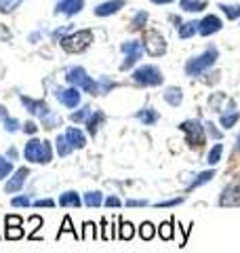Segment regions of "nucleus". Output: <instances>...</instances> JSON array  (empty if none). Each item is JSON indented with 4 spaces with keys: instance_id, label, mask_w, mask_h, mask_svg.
Here are the masks:
<instances>
[{
    "instance_id": "obj_18",
    "label": "nucleus",
    "mask_w": 240,
    "mask_h": 253,
    "mask_svg": "<svg viewBox=\"0 0 240 253\" xmlns=\"http://www.w3.org/2000/svg\"><path fill=\"white\" fill-rule=\"evenodd\" d=\"M106 123V114L101 112V110H95V112H91V116H89V121H86L84 125H86V131H89V135H97V131H99V126Z\"/></svg>"
},
{
    "instance_id": "obj_45",
    "label": "nucleus",
    "mask_w": 240,
    "mask_h": 253,
    "mask_svg": "<svg viewBox=\"0 0 240 253\" xmlns=\"http://www.w3.org/2000/svg\"><path fill=\"white\" fill-rule=\"evenodd\" d=\"M2 123H4V129L9 131V133H15V131H19V129H21V123L17 121V118H9V116H6Z\"/></svg>"
},
{
    "instance_id": "obj_50",
    "label": "nucleus",
    "mask_w": 240,
    "mask_h": 253,
    "mask_svg": "<svg viewBox=\"0 0 240 253\" xmlns=\"http://www.w3.org/2000/svg\"><path fill=\"white\" fill-rule=\"evenodd\" d=\"M103 205H106V207H110V209H112V207H114V209H118V207H122V201H120L116 194H110L108 199L103 201Z\"/></svg>"
},
{
    "instance_id": "obj_54",
    "label": "nucleus",
    "mask_w": 240,
    "mask_h": 253,
    "mask_svg": "<svg viewBox=\"0 0 240 253\" xmlns=\"http://www.w3.org/2000/svg\"><path fill=\"white\" fill-rule=\"evenodd\" d=\"M154 4H169V2H173V0H152Z\"/></svg>"
},
{
    "instance_id": "obj_49",
    "label": "nucleus",
    "mask_w": 240,
    "mask_h": 253,
    "mask_svg": "<svg viewBox=\"0 0 240 253\" xmlns=\"http://www.w3.org/2000/svg\"><path fill=\"white\" fill-rule=\"evenodd\" d=\"M21 131L26 133V135H36V133H38V125L34 121H28V123L21 125Z\"/></svg>"
},
{
    "instance_id": "obj_46",
    "label": "nucleus",
    "mask_w": 240,
    "mask_h": 253,
    "mask_svg": "<svg viewBox=\"0 0 240 253\" xmlns=\"http://www.w3.org/2000/svg\"><path fill=\"white\" fill-rule=\"evenodd\" d=\"M17 226H23L21 215H6L4 217V228H17Z\"/></svg>"
},
{
    "instance_id": "obj_6",
    "label": "nucleus",
    "mask_w": 240,
    "mask_h": 253,
    "mask_svg": "<svg viewBox=\"0 0 240 253\" xmlns=\"http://www.w3.org/2000/svg\"><path fill=\"white\" fill-rule=\"evenodd\" d=\"M133 81L137 84H143V86H160L164 81V76H162V72H160L158 66L146 63V66H139L133 72Z\"/></svg>"
},
{
    "instance_id": "obj_29",
    "label": "nucleus",
    "mask_w": 240,
    "mask_h": 253,
    "mask_svg": "<svg viewBox=\"0 0 240 253\" xmlns=\"http://www.w3.org/2000/svg\"><path fill=\"white\" fill-rule=\"evenodd\" d=\"M238 118H240L238 110H234V112H223V114L219 116V125L223 126V129H232V126L238 123Z\"/></svg>"
},
{
    "instance_id": "obj_8",
    "label": "nucleus",
    "mask_w": 240,
    "mask_h": 253,
    "mask_svg": "<svg viewBox=\"0 0 240 253\" xmlns=\"http://www.w3.org/2000/svg\"><path fill=\"white\" fill-rule=\"evenodd\" d=\"M120 49H122V53H124V61L120 63V70L133 68L135 63L143 57V44L139 41H129V42H124L122 46H120Z\"/></svg>"
},
{
    "instance_id": "obj_11",
    "label": "nucleus",
    "mask_w": 240,
    "mask_h": 253,
    "mask_svg": "<svg viewBox=\"0 0 240 253\" xmlns=\"http://www.w3.org/2000/svg\"><path fill=\"white\" fill-rule=\"evenodd\" d=\"M19 99H21V104L28 108V112H30V114H34V116H38V118H44L46 114H51V112H53V110L46 106L42 99H32V97H26V95H21Z\"/></svg>"
},
{
    "instance_id": "obj_48",
    "label": "nucleus",
    "mask_w": 240,
    "mask_h": 253,
    "mask_svg": "<svg viewBox=\"0 0 240 253\" xmlns=\"http://www.w3.org/2000/svg\"><path fill=\"white\" fill-rule=\"evenodd\" d=\"M11 205L13 207H30L32 201H30L28 194H23V196H15V199H11Z\"/></svg>"
},
{
    "instance_id": "obj_21",
    "label": "nucleus",
    "mask_w": 240,
    "mask_h": 253,
    "mask_svg": "<svg viewBox=\"0 0 240 253\" xmlns=\"http://www.w3.org/2000/svg\"><path fill=\"white\" fill-rule=\"evenodd\" d=\"M135 118L143 125V126H152V125H156L158 123V118H160V114L156 112L154 108H141L137 114H135Z\"/></svg>"
},
{
    "instance_id": "obj_9",
    "label": "nucleus",
    "mask_w": 240,
    "mask_h": 253,
    "mask_svg": "<svg viewBox=\"0 0 240 253\" xmlns=\"http://www.w3.org/2000/svg\"><path fill=\"white\" fill-rule=\"evenodd\" d=\"M28 177H30V169H28V167H19V169L9 177V181L4 184V192H6V194H17L19 190L26 186Z\"/></svg>"
},
{
    "instance_id": "obj_30",
    "label": "nucleus",
    "mask_w": 240,
    "mask_h": 253,
    "mask_svg": "<svg viewBox=\"0 0 240 253\" xmlns=\"http://www.w3.org/2000/svg\"><path fill=\"white\" fill-rule=\"evenodd\" d=\"M221 156H223V144H215L209 150V154H206V163H209L211 167H215V165L221 163Z\"/></svg>"
},
{
    "instance_id": "obj_53",
    "label": "nucleus",
    "mask_w": 240,
    "mask_h": 253,
    "mask_svg": "<svg viewBox=\"0 0 240 253\" xmlns=\"http://www.w3.org/2000/svg\"><path fill=\"white\" fill-rule=\"evenodd\" d=\"M17 156H19V152H17V148H9L6 150V158H9V161H17Z\"/></svg>"
},
{
    "instance_id": "obj_44",
    "label": "nucleus",
    "mask_w": 240,
    "mask_h": 253,
    "mask_svg": "<svg viewBox=\"0 0 240 253\" xmlns=\"http://www.w3.org/2000/svg\"><path fill=\"white\" fill-rule=\"evenodd\" d=\"M97 84H99V95H106V93H110L112 89H114V83H112L110 81V78H106V76H103V78H99V81H97Z\"/></svg>"
},
{
    "instance_id": "obj_31",
    "label": "nucleus",
    "mask_w": 240,
    "mask_h": 253,
    "mask_svg": "<svg viewBox=\"0 0 240 253\" xmlns=\"http://www.w3.org/2000/svg\"><path fill=\"white\" fill-rule=\"evenodd\" d=\"M137 232H139V239L141 241H152L156 236V226L152 224V221H143Z\"/></svg>"
},
{
    "instance_id": "obj_42",
    "label": "nucleus",
    "mask_w": 240,
    "mask_h": 253,
    "mask_svg": "<svg viewBox=\"0 0 240 253\" xmlns=\"http://www.w3.org/2000/svg\"><path fill=\"white\" fill-rule=\"evenodd\" d=\"M221 11L226 13L230 19H238V17H240V4H232V6L221 4Z\"/></svg>"
},
{
    "instance_id": "obj_1",
    "label": "nucleus",
    "mask_w": 240,
    "mask_h": 253,
    "mask_svg": "<svg viewBox=\"0 0 240 253\" xmlns=\"http://www.w3.org/2000/svg\"><path fill=\"white\" fill-rule=\"evenodd\" d=\"M23 156L28 163H36V165H49L53 161V146L51 141H40L36 137L28 139L26 148H23Z\"/></svg>"
},
{
    "instance_id": "obj_23",
    "label": "nucleus",
    "mask_w": 240,
    "mask_h": 253,
    "mask_svg": "<svg viewBox=\"0 0 240 253\" xmlns=\"http://www.w3.org/2000/svg\"><path fill=\"white\" fill-rule=\"evenodd\" d=\"M173 226H175V217H171L169 221H162V224L156 228V234H158L162 241H173V236H175Z\"/></svg>"
},
{
    "instance_id": "obj_55",
    "label": "nucleus",
    "mask_w": 240,
    "mask_h": 253,
    "mask_svg": "<svg viewBox=\"0 0 240 253\" xmlns=\"http://www.w3.org/2000/svg\"><path fill=\"white\" fill-rule=\"evenodd\" d=\"M4 118H6V110L0 106V121H4Z\"/></svg>"
},
{
    "instance_id": "obj_14",
    "label": "nucleus",
    "mask_w": 240,
    "mask_h": 253,
    "mask_svg": "<svg viewBox=\"0 0 240 253\" xmlns=\"http://www.w3.org/2000/svg\"><path fill=\"white\" fill-rule=\"evenodd\" d=\"M66 137H68L70 146L74 148V150H82L86 146V135H84V131L78 129V126H68Z\"/></svg>"
},
{
    "instance_id": "obj_37",
    "label": "nucleus",
    "mask_w": 240,
    "mask_h": 253,
    "mask_svg": "<svg viewBox=\"0 0 240 253\" xmlns=\"http://www.w3.org/2000/svg\"><path fill=\"white\" fill-rule=\"evenodd\" d=\"M11 173H13V161H9L6 156H0V181L9 177Z\"/></svg>"
},
{
    "instance_id": "obj_38",
    "label": "nucleus",
    "mask_w": 240,
    "mask_h": 253,
    "mask_svg": "<svg viewBox=\"0 0 240 253\" xmlns=\"http://www.w3.org/2000/svg\"><path fill=\"white\" fill-rule=\"evenodd\" d=\"M26 236V230H23V226H17V228H6L4 230V239L6 241H19Z\"/></svg>"
},
{
    "instance_id": "obj_15",
    "label": "nucleus",
    "mask_w": 240,
    "mask_h": 253,
    "mask_svg": "<svg viewBox=\"0 0 240 253\" xmlns=\"http://www.w3.org/2000/svg\"><path fill=\"white\" fill-rule=\"evenodd\" d=\"M124 6V0H108L99 6H95V15L97 17H108V15H114Z\"/></svg>"
},
{
    "instance_id": "obj_10",
    "label": "nucleus",
    "mask_w": 240,
    "mask_h": 253,
    "mask_svg": "<svg viewBox=\"0 0 240 253\" xmlns=\"http://www.w3.org/2000/svg\"><path fill=\"white\" fill-rule=\"evenodd\" d=\"M55 97L59 99V104H63L66 108L74 110L80 104V89L78 86H68V89H57L55 91Z\"/></svg>"
},
{
    "instance_id": "obj_27",
    "label": "nucleus",
    "mask_w": 240,
    "mask_h": 253,
    "mask_svg": "<svg viewBox=\"0 0 240 253\" xmlns=\"http://www.w3.org/2000/svg\"><path fill=\"white\" fill-rule=\"evenodd\" d=\"M198 32V21H188V23H179V28H177V34L179 38H192Z\"/></svg>"
},
{
    "instance_id": "obj_2",
    "label": "nucleus",
    "mask_w": 240,
    "mask_h": 253,
    "mask_svg": "<svg viewBox=\"0 0 240 253\" xmlns=\"http://www.w3.org/2000/svg\"><path fill=\"white\" fill-rule=\"evenodd\" d=\"M217 59H219L217 46H209L204 53H200V55H196V57L188 59V63H186V74L192 76V78H196L200 74H204L209 68H213Z\"/></svg>"
},
{
    "instance_id": "obj_40",
    "label": "nucleus",
    "mask_w": 240,
    "mask_h": 253,
    "mask_svg": "<svg viewBox=\"0 0 240 253\" xmlns=\"http://www.w3.org/2000/svg\"><path fill=\"white\" fill-rule=\"evenodd\" d=\"M228 97L223 93H215L211 95V99H209V106L215 110V112H223V108H221V101H226Z\"/></svg>"
},
{
    "instance_id": "obj_39",
    "label": "nucleus",
    "mask_w": 240,
    "mask_h": 253,
    "mask_svg": "<svg viewBox=\"0 0 240 253\" xmlns=\"http://www.w3.org/2000/svg\"><path fill=\"white\" fill-rule=\"evenodd\" d=\"M101 239L103 241H114L116 239V232H114V226H110L108 219H101Z\"/></svg>"
},
{
    "instance_id": "obj_52",
    "label": "nucleus",
    "mask_w": 240,
    "mask_h": 253,
    "mask_svg": "<svg viewBox=\"0 0 240 253\" xmlns=\"http://www.w3.org/2000/svg\"><path fill=\"white\" fill-rule=\"evenodd\" d=\"M126 207H146L148 201H143V199H126Z\"/></svg>"
},
{
    "instance_id": "obj_32",
    "label": "nucleus",
    "mask_w": 240,
    "mask_h": 253,
    "mask_svg": "<svg viewBox=\"0 0 240 253\" xmlns=\"http://www.w3.org/2000/svg\"><path fill=\"white\" fill-rule=\"evenodd\" d=\"M133 236H135V226L131 224V221L120 219V232H118V239H120V241H131Z\"/></svg>"
},
{
    "instance_id": "obj_35",
    "label": "nucleus",
    "mask_w": 240,
    "mask_h": 253,
    "mask_svg": "<svg viewBox=\"0 0 240 253\" xmlns=\"http://www.w3.org/2000/svg\"><path fill=\"white\" fill-rule=\"evenodd\" d=\"M66 232H70V234H74L76 236V239H80V234H78V230H74V226H72V219H70V215H66V217H63V224H61V228H59V232H57V236H55V239H61V236L63 234H66Z\"/></svg>"
},
{
    "instance_id": "obj_7",
    "label": "nucleus",
    "mask_w": 240,
    "mask_h": 253,
    "mask_svg": "<svg viewBox=\"0 0 240 253\" xmlns=\"http://www.w3.org/2000/svg\"><path fill=\"white\" fill-rule=\"evenodd\" d=\"M143 51H146L150 57H160V55L166 53V38L160 34L158 30H146L143 32Z\"/></svg>"
},
{
    "instance_id": "obj_16",
    "label": "nucleus",
    "mask_w": 240,
    "mask_h": 253,
    "mask_svg": "<svg viewBox=\"0 0 240 253\" xmlns=\"http://www.w3.org/2000/svg\"><path fill=\"white\" fill-rule=\"evenodd\" d=\"M215 175H217V171H215V169H206V171H200L198 173V175L194 177V179H192L190 181V184H188V192H192V190H196V188H200V186H204V184H209V181H213V177Z\"/></svg>"
},
{
    "instance_id": "obj_51",
    "label": "nucleus",
    "mask_w": 240,
    "mask_h": 253,
    "mask_svg": "<svg viewBox=\"0 0 240 253\" xmlns=\"http://www.w3.org/2000/svg\"><path fill=\"white\" fill-rule=\"evenodd\" d=\"M32 205H34V207H46V209H51V207H55V201H51V199H38V201H34Z\"/></svg>"
},
{
    "instance_id": "obj_34",
    "label": "nucleus",
    "mask_w": 240,
    "mask_h": 253,
    "mask_svg": "<svg viewBox=\"0 0 240 253\" xmlns=\"http://www.w3.org/2000/svg\"><path fill=\"white\" fill-rule=\"evenodd\" d=\"M91 112H93V110H91L89 106H84V108H80V110H76V112H72V116H70V121H72V123H76V125H82V123H86V121H89V116H91Z\"/></svg>"
},
{
    "instance_id": "obj_43",
    "label": "nucleus",
    "mask_w": 240,
    "mask_h": 253,
    "mask_svg": "<svg viewBox=\"0 0 240 253\" xmlns=\"http://www.w3.org/2000/svg\"><path fill=\"white\" fill-rule=\"evenodd\" d=\"M21 4V0H0V11L2 13H11Z\"/></svg>"
},
{
    "instance_id": "obj_3",
    "label": "nucleus",
    "mask_w": 240,
    "mask_h": 253,
    "mask_svg": "<svg viewBox=\"0 0 240 253\" xmlns=\"http://www.w3.org/2000/svg\"><path fill=\"white\" fill-rule=\"evenodd\" d=\"M66 81H68L72 86H78L80 91L93 95V97H95V95H99V84H97V81H93V78L86 74V70L80 68V66H74V68L68 70V72H66Z\"/></svg>"
},
{
    "instance_id": "obj_47",
    "label": "nucleus",
    "mask_w": 240,
    "mask_h": 253,
    "mask_svg": "<svg viewBox=\"0 0 240 253\" xmlns=\"http://www.w3.org/2000/svg\"><path fill=\"white\" fill-rule=\"evenodd\" d=\"M204 129H206V133H209L213 139H217V141H219V139L223 137V135H221V131L217 129V125H213L211 121H209V123H204Z\"/></svg>"
},
{
    "instance_id": "obj_36",
    "label": "nucleus",
    "mask_w": 240,
    "mask_h": 253,
    "mask_svg": "<svg viewBox=\"0 0 240 253\" xmlns=\"http://www.w3.org/2000/svg\"><path fill=\"white\" fill-rule=\"evenodd\" d=\"M183 201H186V196H175V199H166V201L154 203V207L156 209H171V207H177V205H181Z\"/></svg>"
},
{
    "instance_id": "obj_20",
    "label": "nucleus",
    "mask_w": 240,
    "mask_h": 253,
    "mask_svg": "<svg viewBox=\"0 0 240 253\" xmlns=\"http://www.w3.org/2000/svg\"><path fill=\"white\" fill-rule=\"evenodd\" d=\"M162 99H164L169 106L179 108V106H181V101H183V93H181L179 86H166L164 93H162Z\"/></svg>"
},
{
    "instance_id": "obj_19",
    "label": "nucleus",
    "mask_w": 240,
    "mask_h": 253,
    "mask_svg": "<svg viewBox=\"0 0 240 253\" xmlns=\"http://www.w3.org/2000/svg\"><path fill=\"white\" fill-rule=\"evenodd\" d=\"M80 205H82V199H80V194L76 190H68V192H63L59 196V207H70V209H78Z\"/></svg>"
},
{
    "instance_id": "obj_33",
    "label": "nucleus",
    "mask_w": 240,
    "mask_h": 253,
    "mask_svg": "<svg viewBox=\"0 0 240 253\" xmlns=\"http://www.w3.org/2000/svg\"><path fill=\"white\" fill-rule=\"evenodd\" d=\"M40 123H42L44 129H57V126H61V125H63V118H61L59 114L51 112V114H46L44 118H40Z\"/></svg>"
},
{
    "instance_id": "obj_5",
    "label": "nucleus",
    "mask_w": 240,
    "mask_h": 253,
    "mask_svg": "<svg viewBox=\"0 0 240 253\" xmlns=\"http://www.w3.org/2000/svg\"><path fill=\"white\" fill-rule=\"evenodd\" d=\"M93 42V32L91 30H80L74 32L66 38H61V49L66 53H82L91 46Z\"/></svg>"
},
{
    "instance_id": "obj_24",
    "label": "nucleus",
    "mask_w": 240,
    "mask_h": 253,
    "mask_svg": "<svg viewBox=\"0 0 240 253\" xmlns=\"http://www.w3.org/2000/svg\"><path fill=\"white\" fill-rule=\"evenodd\" d=\"M55 148H57V154H59V156H70L72 150H74V148L70 146L66 133H59V135L55 137Z\"/></svg>"
},
{
    "instance_id": "obj_28",
    "label": "nucleus",
    "mask_w": 240,
    "mask_h": 253,
    "mask_svg": "<svg viewBox=\"0 0 240 253\" xmlns=\"http://www.w3.org/2000/svg\"><path fill=\"white\" fill-rule=\"evenodd\" d=\"M99 236L97 232V226L93 221H84L82 224V232H80V241H95Z\"/></svg>"
},
{
    "instance_id": "obj_22",
    "label": "nucleus",
    "mask_w": 240,
    "mask_h": 253,
    "mask_svg": "<svg viewBox=\"0 0 240 253\" xmlns=\"http://www.w3.org/2000/svg\"><path fill=\"white\" fill-rule=\"evenodd\" d=\"M103 192H99V190H91V192H84V199H82V203L86 205V207H91V209H95V207H101L103 205Z\"/></svg>"
},
{
    "instance_id": "obj_12",
    "label": "nucleus",
    "mask_w": 240,
    "mask_h": 253,
    "mask_svg": "<svg viewBox=\"0 0 240 253\" xmlns=\"http://www.w3.org/2000/svg\"><path fill=\"white\" fill-rule=\"evenodd\" d=\"M223 28L221 19L217 15H206L204 19L198 21V34L200 36H211V34H217V32Z\"/></svg>"
},
{
    "instance_id": "obj_41",
    "label": "nucleus",
    "mask_w": 240,
    "mask_h": 253,
    "mask_svg": "<svg viewBox=\"0 0 240 253\" xmlns=\"http://www.w3.org/2000/svg\"><path fill=\"white\" fill-rule=\"evenodd\" d=\"M148 23V13L146 11H141V13H137L135 15V19H133V23H131V28L133 30H141L143 26Z\"/></svg>"
},
{
    "instance_id": "obj_25",
    "label": "nucleus",
    "mask_w": 240,
    "mask_h": 253,
    "mask_svg": "<svg viewBox=\"0 0 240 253\" xmlns=\"http://www.w3.org/2000/svg\"><path fill=\"white\" fill-rule=\"evenodd\" d=\"M179 6L183 11H188V13H200V11L206 9V2L204 0H181Z\"/></svg>"
},
{
    "instance_id": "obj_13",
    "label": "nucleus",
    "mask_w": 240,
    "mask_h": 253,
    "mask_svg": "<svg viewBox=\"0 0 240 253\" xmlns=\"http://www.w3.org/2000/svg\"><path fill=\"white\" fill-rule=\"evenodd\" d=\"M219 203L223 207H228V205H240V177L236 181H232V184L223 190Z\"/></svg>"
},
{
    "instance_id": "obj_17",
    "label": "nucleus",
    "mask_w": 240,
    "mask_h": 253,
    "mask_svg": "<svg viewBox=\"0 0 240 253\" xmlns=\"http://www.w3.org/2000/svg\"><path fill=\"white\" fill-rule=\"evenodd\" d=\"M84 6V0H61V2L57 4V9H55V13H66V15H76L82 11Z\"/></svg>"
},
{
    "instance_id": "obj_56",
    "label": "nucleus",
    "mask_w": 240,
    "mask_h": 253,
    "mask_svg": "<svg viewBox=\"0 0 240 253\" xmlns=\"http://www.w3.org/2000/svg\"><path fill=\"white\" fill-rule=\"evenodd\" d=\"M236 148H238V150H240V135H238V137H236Z\"/></svg>"
},
{
    "instance_id": "obj_26",
    "label": "nucleus",
    "mask_w": 240,
    "mask_h": 253,
    "mask_svg": "<svg viewBox=\"0 0 240 253\" xmlns=\"http://www.w3.org/2000/svg\"><path fill=\"white\" fill-rule=\"evenodd\" d=\"M28 221H30V232H28V239H30V241H38V239H40V236H38V230H40V228H42L44 219L40 217V215H32Z\"/></svg>"
},
{
    "instance_id": "obj_4",
    "label": "nucleus",
    "mask_w": 240,
    "mask_h": 253,
    "mask_svg": "<svg viewBox=\"0 0 240 253\" xmlns=\"http://www.w3.org/2000/svg\"><path fill=\"white\" fill-rule=\"evenodd\" d=\"M179 131L186 133V144L192 148V150H200L204 146L206 141V129L204 125L196 121V118H190V121H183L179 125Z\"/></svg>"
}]
</instances>
